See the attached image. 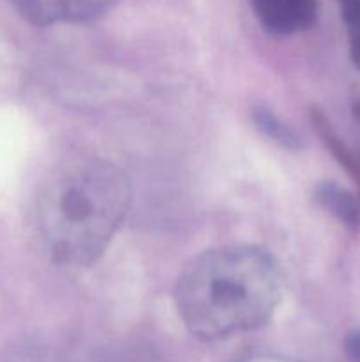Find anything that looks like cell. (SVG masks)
Masks as SVG:
<instances>
[{"label": "cell", "instance_id": "cell-12", "mask_svg": "<svg viewBox=\"0 0 360 362\" xmlns=\"http://www.w3.org/2000/svg\"><path fill=\"white\" fill-rule=\"evenodd\" d=\"M352 112H353V117H355V119L360 122V92L355 95V98H353Z\"/></svg>", "mask_w": 360, "mask_h": 362}, {"label": "cell", "instance_id": "cell-10", "mask_svg": "<svg viewBox=\"0 0 360 362\" xmlns=\"http://www.w3.org/2000/svg\"><path fill=\"white\" fill-rule=\"evenodd\" d=\"M348 39L352 62L353 66L360 71V25H356V27H348Z\"/></svg>", "mask_w": 360, "mask_h": 362}, {"label": "cell", "instance_id": "cell-9", "mask_svg": "<svg viewBox=\"0 0 360 362\" xmlns=\"http://www.w3.org/2000/svg\"><path fill=\"white\" fill-rule=\"evenodd\" d=\"M344 350L346 356L353 362H360V329H353L352 332L346 334Z\"/></svg>", "mask_w": 360, "mask_h": 362}, {"label": "cell", "instance_id": "cell-5", "mask_svg": "<svg viewBox=\"0 0 360 362\" xmlns=\"http://www.w3.org/2000/svg\"><path fill=\"white\" fill-rule=\"evenodd\" d=\"M314 197L328 214L339 219L344 226L356 228L360 225V204L348 189L325 180L316 186Z\"/></svg>", "mask_w": 360, "mask_h": 362}, {"label": "cell", "instance_id": "cell-1", "mask_svg": "<svg viewBox=\"0 0 360 362\" xmlns=\"http://www.w3.org/2000/svg\"><path fill=\"white\" fill-rule=\"evenodd\" d=\"M281 292V269L270 253L254 246H224L186 265L175 303L187 331L214 341L263 325Z\"/></svg>", "mask_w": 360, "mask_h": 362}, {"label": "cell", "instance_id": "cell-4", "mask_svg": "<svg viewBox=\"0 0 360 362\" xmlns=\"http://www.w3.org/2000/svg\"><path fill=\"white\" fill-rule=\"evenodd\" d=\"M265 30L293 35L307 30L318 18V0H249Z\"/></svg>", "mask_w": 360, "mask_h": 362}, {"label": "cell", "instance_id": "cell-6", "mask_svg": "<svg viewBox=\"0 0 360 362\" xmlns=\"http://www.w3.org/2000/svg\"><path fill=\"white\" fill-rule=\"evenodd\" d=\"M311 120H313L314 129H316V133L320 134L321 140L325 141V145H327L328 151L332 152V156L341 163L342 168L349 173V177H352V179L355 180L356 186L360 187L359 163L355 161V158H353L349 148L344 145V141L337 136V133L334 131V127H332L330 120L327 119V115H325L321 110H313V112H311Z\"/></svg>", "mask_w": 360, "mask_h": 362}, {"label": "cell", "instance_id": "cell-8", "mask_svg": "<svg viewBox=\"0 0 360 362\" xmlns=\"http://www.w3.org/2000/svg\"><path fill=\"white\" fill-rule=\"evenodd\" d=\"M346 27L360 25V0H337Z\"/></svg>", "mask_w": 360, "mask_h": 362}, {"label": "cell", "instance_id": "cell-2", "mask_svg": "<svg viewBox=\"0 0 360 362\" xmlns=\"http://www.w3.org/2000/svg\"><path fill=\"white\" fill-rule=\"evenodd\" d=\"M131 204L127 177L115 165L80 158L60 165L35 200V230L55 264L87 267L106 251Z\"/></svg>", "mask_w": 360, "mask_h": 362}, {"label": "cell", "instance_id": "cell-7", "mask_svg": "<svg viewBox=\"0 0 360 362\" xmlns=\"http://www.w3.org/2000/svg\"><path fill=\"white\" fill-rule=\"evenodd\" d=\"M253 117L258 129L263 134H267L268 138H272L275 144H281L282 147L289 148V151L300 148L299 134H296L288 124H284L281 119H277L270 110L265 108V106H260V108L254 110Z\"/></svg>", "mask_w": 360, "mask_h": 362}, {"label": "cell", "instance_id": "cell-11", "mask_svg": "<svg viewBox=\"0 0 360 362\" xmlns=\"http://www.w3.org/2000/svg\"><path fill=\"white\" fill-rule=\"evenodd\" d=\"M235 362H299V361L289 359V357L275 356V354H253V356L242 357V359Z\"/></svg>", "mask_w": 360, "mask_h": 362}, {"label": "cell", "instance_id": "cell-3", "mask_svg": "<svg viewBox=\"0 0 360 362\" xmlns=\"http://www.w3.org/2000/svg\"><path fill=\"white\" fill-rule=\"evenodd\" d=\"M28 23L46 27L56 23H85L101 18L119 0H9Z\"/></svg>", "mask_w": 360, "mask_h": 362}]
</instances>
